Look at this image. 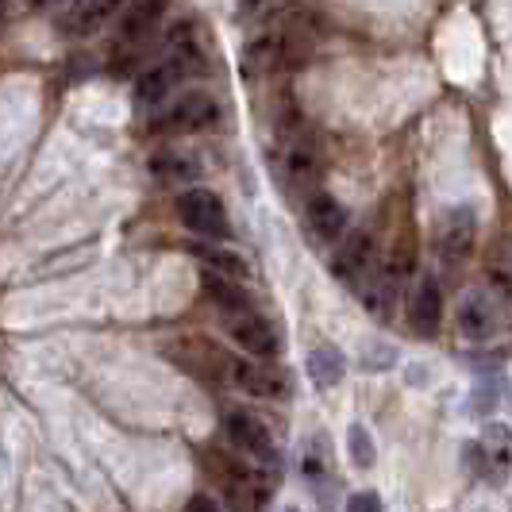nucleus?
I'll list each match as a JSON object with an SVG mask.
<instances>
[{
  "label": "nucleus",
  "instance_id": "nucleus-1",
  "mask_svg": "<svg viewBox=\"0 0 512 512\" xmlns=\"http://www.w3.org/2000/svg\"><path fill=\"white\" fill-rule=\"evenodd\" d=\"M178 216L185 228L205 235V239H228L231 235L228 208L212 189H185L178 197Z\"/></svg>",
  "mask_w": 512,
  "mask_h": 512
},
{
  "label": "nucleus",
  "instance_id": "nucleus-2",
  "mask_svg": "<svg viewBox=\"0 0 512 512\" xmlns=\"http://www.w3.org/2000/svg\"><path fill=\"white\" fill-rule=\"evenodd\" d=\"M224 432H228V439L235 443L239 455H251L255 462H278V447H274L270 428H266L258 416H251V412H243V409L228 412Z\"/></svg>",
  "mask_w": 512,
  "mask_h": 512
},
{
  "label": "nucleus",
  "instance_id": "nucleus-3",
  "mask_svg": "<svg viewBox=\"0 0 512 512\" xmlns=\"http://www.w3.org/2000/svg\"><path fill=\"white\" fill-rule=\"evenodd\" d=\"M231 320H228V332L231 339L247 351V355H255V359H274L278 355V335H274V328L262 320V316H255L251 308L247 312H228Z\"/></svg>",
  "mask_w": 512,
  "mask_h": 512
},
{
  "label": "nucleus",
  "instance_id": "nucleus-4",
  "mask_svg": "<svg viewBox=\"0 0 512 512\" xmlns=\"http://www.w3.org/2000/svg\"><path fill=\"white\" fill-rule=\"evenodd\" d=\"M474 239H478V220L470 208H455L447 212L443 228H439V255L447 262H462V258L474 251Z\"/></svg>",
  "mask_w": 512,
  "mask_h": 512
},
{
  "label": "nucleus",
  "instance_id": "nucleus-5",
  "mask_svg": "<svg viewBox=\"0 0 512 512\" xmlns=\"http://www.w3.org/2000/svg\"><path fill=\"white\" fill-rule=\"evenodd\" d=\"M409 320L412 328L420 335H436L439 332V320H443V293H439L436 278H420L412 285L409 293Z\"/></svg>",
  "mask_w": 512,
  "mask_h": 512
},
{
  "label": "nucleus",
  "instance_id": "nucleus-6",
  "mask_svg": "<svg viewBox=\"0 0 512 512\" xmlns=\"http://www.w3.org/2000/svg\"><path fill=\"white\" fill-rule=\"evenodd\" d=\"M220 116V104L212 101L208 93H181L174 108L166 112V128L174 131H201L208 124H216Z\"/></svg>",
  "mask_w": 512,
  "mask_h": 512
},
{
  "label": "nucleus",
  "instance_id": "nucleus-7",
  "mask_svg": "<svg viewBox=\"0 0 512 512\" xmlns=\"http://www.w3.org/2000/svg\"><path fill=\"white\" fill-rule=\"evenodd\" d=\"M308 228L316 231V239L324 243H339L343 231H347V208L335 201L332 193H312L305 205Z\"/></svg>",
  "mask_w": 512,
  "mask_h": 512
},
{
  "label": "nucleus",
  "instance_id": "nucleus-8",
  "mask_svg": "<svg viewBox=\"0 0 512 512\" xmlns=\"http://www.w3.org/2000/svg\"><path fill=\"white\" fill-rule=\"evenodd\" d=\"M166 4L170 0H124V20H120V35L128 39V43H139V39H147L158 20L166 16Z\"/></svg>",
  "mask_w": 512,
  "mask_h": 512
},
{
  "label": "nucleus",
  "instance_id": "nucleus-9",
  "mask_svg": "<svg viewBox=\"0 0 512 512\" xmlns=\"http://www.w3.org/2000/svg\"><path fill=\"white\" fill-rule=\"evenodd\" d=\"M459 332L466 339H489L497 332V312L486 293H466L459 305Z\"/></svg>",
  "mask_w": 512,
  "mask_h": 512
},
{
  "label": "nucleus",
  "instance_id": "nucleus-10",
  "mask_svg": "<svg viewBox=\"0 0 512 512\" xmlns=\"http://www.w3.org/2000/svg\"><path fill=\"white\" fill-rule=\"evenodd\" d=\"M224 370H228L231 385H239V389H247V393H255V397H274V393H282V382H278V378H274L266 366L231 359Z\"/></svg>",
  "mask_w": 512,
  "mask_h": 512
},
{
  "label": "nucleus",
  "instance_id": "nucleus-11",
  "mask_svg": "<svg viewBox=\"0 0 512 512\" xmlns=\"http://www.w3.org/2000/svg\"><path fill=\"white\" fill-rule=\"evenodd\" d=\"M343 374H347V359H343L339 347H332V343H316V347L308 351V378H312L316 385L343 382Z\"/></svg>",
  "mask_w": 512,
  "mask_h": 512
},
{
  "label": "nucleus",
  "instance_id": "nucleus-12",
  "mask_svg": "<svg viewBox=\"0 0 512 512\" xmlns=\"http://www.w3.org/2000/svg\"><path fill=\"white\" fill-rule=\"evenodd\" d=\"M205 293L216 301V305L224 308V312H247L251 308V297L239 289V282L235 278H228V274H216V270H205Z\"/></svg>",
  "mask_w": 512,
  "mask_h": 512
},
{
  "label": "nucleus",
  "instance_id": "nucleus-13",
  "mask_svg": "<svg viewBox=\"0 0 512 512\" xmlns=\"http://www.w3.org/2000/svg\"><path fill=\"white\" fill-rule=\"evenodd\" d=\"M120 8L124 0H81L74 16V35H97L108 20H116Z\"/></svg>",
  "mask_w": 512,
  "mask_h": 512
},
{
  "label": "nucleus",
  "instance_id": "nucleus-14",
  "mask_svg": "<svg viewBox=\"0 0 512 512\" xmlns=\"http://www.w3.org/2000/svg\"><path fill=\"white\" fill-rule=\"evenodd\" d=\"M174 81H178V66H154V70H147V74L139 77L135 97H139V104H162L170 97Z\"/></svg>",
  "mask_w": 512,
  "mask_h": 512
},
{
  "label": "nucleus",
  "instance_id": "nucleus-15",
  "mask_svg": "<svg viewBox=\"0 0 512 512\" xmlns=\"http://www.w3.org/2000/svg\"><path fill=\"white\" fill-rule=\"evenodd\" d=\"M370 266V235H351L343 247H339V258H335V270L343 278H362Z\"/></svg>",
  "mask_w": 512,
  "mask_h": 512
},
{
  "label": "nucleus",
  "instance_id": "nucleus-16",
  "mask_svg": "<svg viewBox=\"0 0 512 512\" xmlns=\"http://www.w3.org/2000/svg\"><path fill=\"white\" fill-rule=\"evenodd\" d=\"M285 166H289L293 185H312V181L320 178V158H316L312 147H293L289 158H285Z\"/></svg>",
  "mask_w": 512,
  "mask_h": 512
},
{
  "label": "nucleus",
  "instance_id": "nucleus-17",
  "mask_svg": "<svg viewBox=\"0 0 512 512\" xmlns=\"http://www.w3.org/2000/svg\"><path fill=\"white\" fill-rule=\"evenodd\" d=\"M154 174H158V178H166V181H193L197 178V174H201V170H197V162H193V158H185V154H158V158H154Z\"/></svg>",
  "mask_w": 512,
  "mask_h": 512
},
{
  "label": "nucleus",
  "instance_id": "nucleus-18",
  "mask_svg": "<svg viewBox=\"0 0 512 512\" xmlns=\"http://www.w3.org/2000/svg\"><path fill=\"white\" fill-rule=\"evenodd\" d=\"M301 466H305V478L312 482V486H320V482L332 478V455L324 451V439H312V443H308Z\"/></svg>",
  "mask_w": 512,
  "mask_h": 512
},
{
  "label": "nucleus",
  "instance_id": "nucleus-19",
  "mask_svg": "<svg viewBox=\"0 0 512 512\" xmlns=\"http://www.w3.org/2000/svg\"><path fill=\"white\" fill-rule=\"evenodd\" d=\"M197 255L205 258L216 274H228V278H247V262L231 251H216V247H193Z\"/></svg>",
  "mask_w": 512,
  "mask_h": 512
},
{
  "label": "nucleus",
  "instance_id": "nucleus-20",
  "mask_svg": "<svg viewBox=\"0 0 512 512\" xmlns=\"http://www.w3.org/2000/svg\"><path fill=\"white\" fill-rule=\"evenodd\" d=\"M347 447H351V462H355V466H362V470H370V466H374V459H378L374 439H370V432H366L362 424H355V428L347 432Z\"/></svg>",
  "mask_w": 512,
  "mask_h": 512
},
{
  "label": "nucleus",
  "instance_id": "nucleus-21",
  "mask_svg": "<svg viewBox=\"0 0 512 512\" xmlns=\"http://www.w3.org/2000/svg\"><path fill=\"white\" fill-rule=\"evenodd\" d=\"M347 512H382V497L378 493H355L351 501H347Z\"/></svg>",
  "mask_w": 512,
  "mask_h": 512
},
{
  "label": "nucleus",
  "instance_id": "nucleus-22",
  "mask_svg": "<svg viewBox=\"0 0 512 512\" xmlns=\"http://www.w3.org/2000/svg\"><path fill=\"white\" fill-rule=\"evenodd\" d=\"M185 512H224V505H216L208 493H197V497H189Z\"/></svg>",
  "mask_w": 512,
  "mask_h": 512
},
{
  "label": "nucleus",
  "instance_id": "nucleus-23",
  "mask_svg": "<svg viewBox=\"0 0 512 512\" xmlns=\"http://www.w3.org/2000/svg\"><path fill=\"white\" fill-rule=\"evenodd\" d=\"M47 4H54V0H27V8H47Z\"/></svg>",
  "mask_w": 512,
  "mask_h": 512
},
{
  "label": "nucleus",
  "instance_id": "nucleus-24",
  "mask_svg": "<svg viewBox=\"0 0 512 512\" xmlns=\"http://www.w3.org/2000/svg\"><path fill=\"white\" fill-rule=\"evenodd\" d=\"M258 4H266V0H247V8H258Z\"/></svg>",
  "mask_w": 512,
  "mask_h": 512
},
{
  "label": "nucleus",
  "instance_id": "nucleus-25",
  "mask_svg": "<svg viewBox=\"0 0 512 512\" xmlns=\"http://www.w3.org/2000/svg\"><path fill=\"white\" fill-rule=\"evenodd\" d=\"M66 4H70V8H77V4H81V0H66Z\"/></svg>",
  "mask_w": 512,
  "mask_h": 512
},
{
  "label": "nucleus",
  "instance_id": "nucleus-26",
  "mask_svg": "<svg viewBox=\"0 0 512 512\" xmlns=\"http://www.w3.org/2000/svg\"><path fill=\"white\" fill-rule=\"evenodd\" d=\"M289 512H297V509H289Z\"/></svg>",
  "mask_w": 512,
  "mask_h": 512
}]
</instances>
